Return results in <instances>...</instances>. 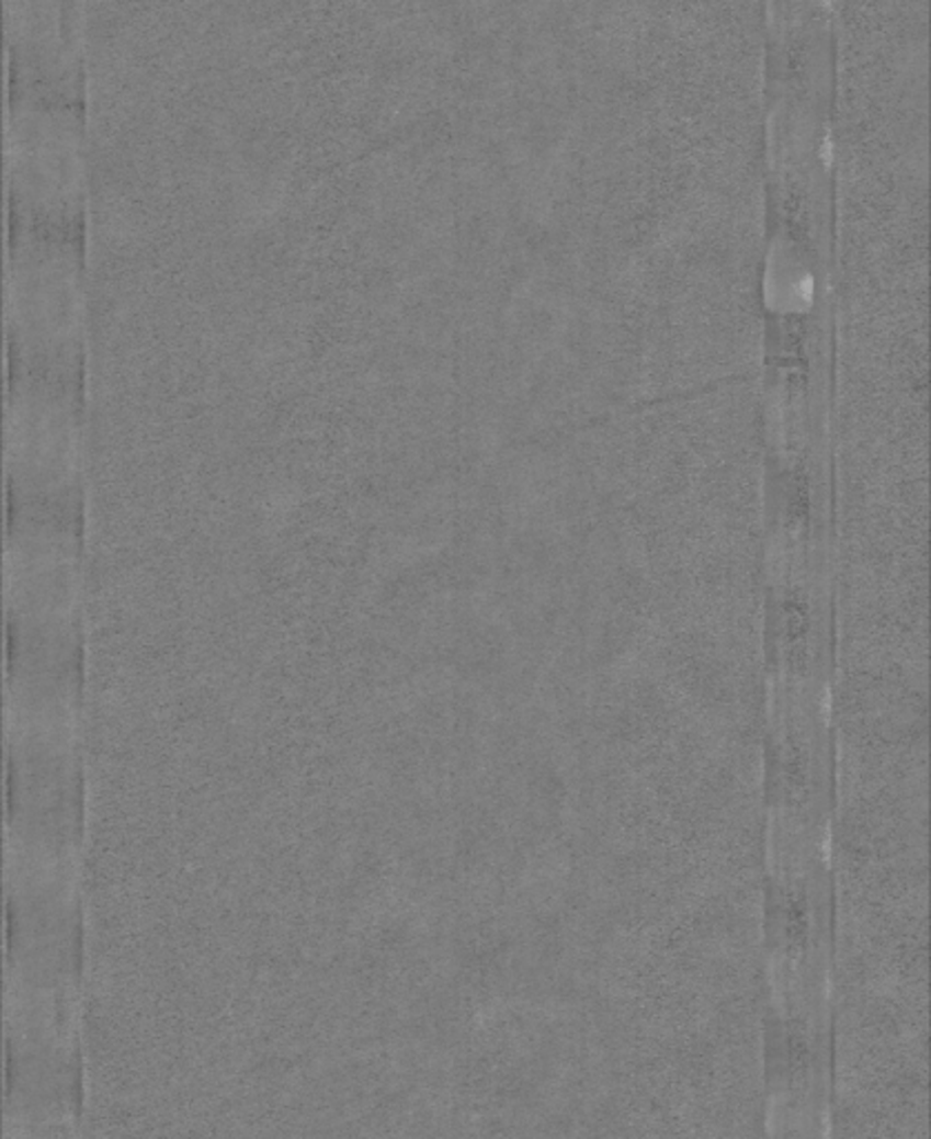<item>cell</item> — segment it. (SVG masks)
<instances>
[{"instance_id": "obj_1", "label": "cell", "mask_w": 931, "mask_h": 1139, "mask_svg": "<svg viewBox=\"0 0 931 1139\" xmlns=\"http://www.w3.org/2000/svg\"><path fill=\"white\" fill-rule=\"evenodd\" d=\"M8 339L10 370H27L82 383V236L32 225H12Z\"/></svg>"}, {"instance_id": "obj_2", "label": "cell", "mask_w": 931, "mask_h": 1139, "mask_svg": "<svg viewBox=\"0 0 931 1139\" xmlns=\"http://www.w3.org/2000/svg\"><path fill=\"white\" fill-rule=\"evenodd\" d=\"M88 160V112L82 101L12 88L8 116L12 225L82 236Z\"/></svg>"}, {"instance_id": "obj_3", "label": "cell", "mask_w": 931, "mask_h": 1139, "mask_svg": "<svg viewBox=\"0 0 931 1139\" xmlns=\"http://www.w3.org/2000/svg\"><path fill=\"white\" fill-rule=\"evenodd\" d=\"M84 394L80 381L10 370L8 456L14 478L69 485L78 470Z\"/></svg>"}, {"instance_id": "obj_4", "label": "cell", "mask_w": 931, "mask_h": 1139, "mask_svg": "<svg viewBox=\"0 0 931 1139\" xmlns=\"http://www.w3.org/2000/svg\"><path fill=\"white\" fill-rule=\"evenodd\" d=\"M5 8L10 88L82 101V38L88 25L82 5L63 0H8Z\"/></svg>"}]
</instances>
